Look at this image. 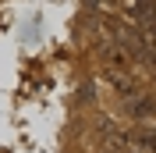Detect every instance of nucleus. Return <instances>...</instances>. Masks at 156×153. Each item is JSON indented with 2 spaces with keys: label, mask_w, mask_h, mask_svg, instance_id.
<instances>
[{
  "label": "nucleus",
  "mask_w": 156,
  "mask_h": 153,
  "mask_svg": "<svg viewBox=\"0 0 156 153\" xmlns=\"http://www.w3.org/2000/svg\"><path fill=\"white\" fill-rule=\"evenodd\" d=\"M110 82H114V89L124 100H135V78H128L124 71H110Z\"/></svg>",
  "instance_id": "f257e3e1"
},
{
  "label": "nucleus",
  "mask_w": 156,
  "mask_h": 153,
  "mask_svg": "<svg viewBox=\"0 0 156 153\" xmlns=\"http://www.w3.org/2000/svg\"><path fill=\"white\" fill-rule=\"evenodd\" d=\"M128 103H131V114H135V118H153L156 114L153 100H142V96H138V100H128Z\"/></svg>",
  "instance_id": "f03ea898"
},
{
  "label": "nucleus",
  "mask_w": 156,
  "mask_h": 153,
  "mask_svg": "<svg viewBox=\"0 0 156 153\" xmlns=\"http://www.w3.org/2000/svg\"><path fill=\"white\" fill-rule=\"evenodd\" d=\"M92 11H110V0H85Z\"/></svg>",
  "instance_id": "7ed1b4c3"
}]
</instances>
